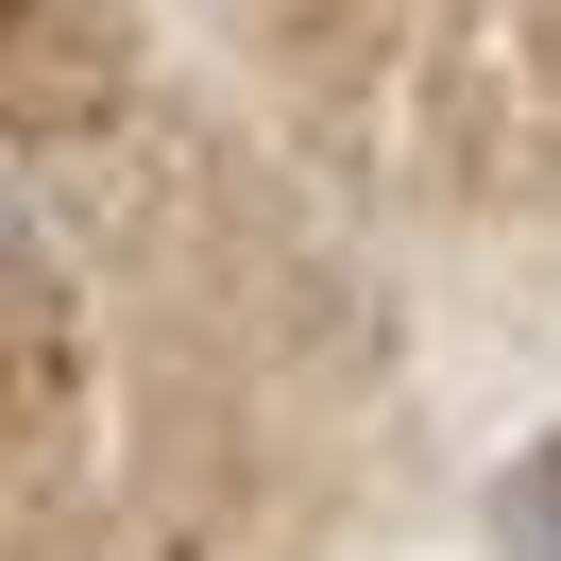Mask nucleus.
<instances>
[{"label": "nucleus", "mask_w": 561, "mask_h": 561, "mask_svg": "<svg viewBox=\"0 0 561 561\" xmlns=\"http://www.w3.org/2000/svg\"><path fill=\"white\" fill-rule=\"evenodd\" d=\"M493 545H511V561H561V443L493 477Z\"/></svg>", "instance_id": "obj_1"}]
</instances>
